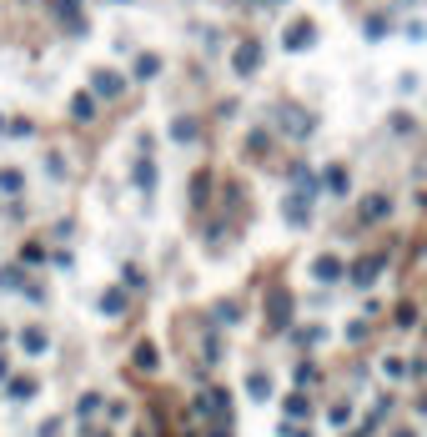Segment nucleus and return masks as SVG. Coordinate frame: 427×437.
Wrapping results in <instances>:
<instances>
[{"label":"nucleus","mask_w":427,"mask_h":437,"mask_svg":"<svg viewBox=\"0 0 427 437\" xmlns=\"http://www.w3.org/2000/svg\"><path fill=\"white\" fill-rule=\"evenodd\" d=\"M211 437H232V432H227V427H217V432H211Z\"/></svg>","instance_id":"7c9ffc66"},{"label":"nucleus","mask_w":427,"mask_h":437,"mask_svg":"<svg viewBox=\"0 0 427 437\" xmlns=\"http://www.w3.org/2000/svg\"><path fill=\"white\" fill-rule=\"evenodd\" d=\"M282 206H287V222H292V227H307V222H312V196H307V191H292Z\"/></svg>","instance_id":"20e7f679"},{"label":"nucleus","mask_w":427,"mask_h":437,"mask_svg":"<svg viewBox=\"0 0 427 437\" xmlns=\"http://www.w3.org/2000/svg\"><path fill=\"white\" fill-rule=\"evenodd\" d=\"M76 412H81V417H96V412H101V397H96V392H86V397H81V407H76Z\"/></svg>","instance_id":"412c9836"},{"label":"nucleus","mask_w":427,"mask_h":437,"mask_svg":"<svg viewBox=\"0 0 427 437\" xmlns=\"http://www.w3.org/2000/svg\"><path fill=\"white\" fill-rule=\"evenodd\" d=\"M312 35H317V30H312V21H292V25H287V50H307V45H312Z\"/></svg>","instance_id":"423d86ee"},{"label":"nucleus","mask_w":427,"mask_h":437,"mask_svg":"<svg viewBox=\"0 0 427 437\" xmlns=\"http://www.w3.org/2000/svg\"><path fill=\"white\" fill-rule=\"evenodd\" d=\"M191 412H196V417H232V397H227L222 387H211V392H206Z\"/></svg>","instance_id":"7ed1b4c3"},{"label":"nucleus","mask_w":427,"mask_h":437,"mask_svg":"<svg viewBox=\"0 0 427 437\" xmlns=\"http://www.w3.org/2000/svg\"><path fill=\"white\" fill-rule=\"evenodd\" d=\"M342 271H347L342 256H317V261H312V277H317V282H342Z\"/></svg>","instance_id":"39448f33"},{"label":"nucleus","mask_w":427,"mask_h":437,"mask_svg":"<svg viewBox=\"0 0 427 437\" xmlns=\"http://www.w3.org/2000/svg\"><path fill=\"white\" fill-rule=\"evenodd\" d=\"M282 437H312V432H307V427H292V422H287V427H282Z\"/></svg>","instance_id":"c85d7f7f"},{"label":"nucleus","mask_w":427,"mask_h":437,"mask_svg":"<svg viewBox=\"0 0 427 437\" xmlns=\"http://www.w3.org/2000/svg\"><path fill=\"white\" fill-rule=\"evenodd\" d=\"M171 136H176V141H191V136H196V121H176Z\"/></svg>","instance_id":"b1692460"},{"label":"nucleus","mask_w":427,"mask_h":437,"mask_svg":"<svg viewBox=\"0 0 427 437\" xmlns=\"http://www.w3.org/2000/svg\"><path fill=\"white\" fill-rule=\"evenodd\" d=\"M0 382H6V357H0Z\"/></svg>","instance_id":"2f4dec72"},{"label":"nucleus","mask_w":427,"mask_h":437,"mask_svg":"<svg viewBox=\"0 0 427 437\" xmlns=\"http://www.w3.org/2000/svg\"><path fill=\"white\" fill-rule=\"evenodd\" d=\"M292 186H297V191H307V196H312V191H317V176H312V171H307V166H292Z\"/></svg>","instance_id":"4468645a"},{"label":"nucleus","mask_w":427,"mask_h":437,"mask_svg":"<svg viewBox=\"0 0 427 437\" xmlns=\"http://www.w3.org/2000/svg\"><path fill=\"white\" fill-rule=\"evenodd\" d=\"M61 16H76V0H61Z\"/></svg>","instance_id":"c756f323"},{"label":"nucleus","mask_w":427,"mask_h":437,"mask_svg":"<svg viewBox=\"0 0 427 437\" xmlns=\"http://www.w3.org/2000/svg\"><path fill=\"white\" fill-rule=\"evenodd\" d=\"M327 417H332V427H347V417H352V407H347V402H337V407H332Z\"/></svg>","instance_id":"393cba45"},{"label":"nucleus","mask_w":427,"mask_h":437,"mask_svg":"<svg viewBox=\"0 0 427 437\" xmlns=\"http://www.w3.org/2000/svg\"><path fill=\"white\" fill-rule=\"evenodd\" d=\"M246 392H251L256 402H266V397H272V377H266V372H251V377H246Z\"/></svg>","instance_id":"9b49d317"},{"label":"nucleus","mask_w":427,"mask_h":437,"mask_svg":"<svg viewBox=\"0 0 427 437\" xmlns=\"http://www.w3.org/2000/svg\"><path fill=\"white\" fill-rule=\"evenodd\" d=\"M397 437H417V432H397Z\"/></svg>","instance_id":"473e14b6"},{"label":"nucleus","mask_w":427,"mask_h":437,"mask_svg":"<svg viewBox=\"0 0 427 437\" xmlns=\"http://www.w3.org/2000/svg\"><path fill=\"white\" fill-rule=\"evenodd\" d=\"M217 322H227V327L241 322V307H237V302H222V307H217Z\"/></svg>","instance_id":"6ab92c4d"},{"label":"nucleus","mask_w":427,"mask_h":437,"mask_svg":"<svg viewBox=\"0 0 427 437\" xmlns=\"http://www.w3.org/2000/svg\"><path fill=\"white\" fill-rule=\"evenodd\" d=\"M282 407H287V422H302V417H312V397H307V392H292Z\"/></svg>","instance_id":"6e6552de"},{"label":"nucleus","mask_w":427,"mask_h":437,"mask_svg":"<svg viewBox=\"0 0 427 437\" xmlns=\"http://www.w3.org/2000/svg\"><path fill=\"white\" fill-rule=\"evenodd\" d=\"M287 131H292V136H307V131H312V121H307L302 111H287Z\"/></svg>","instance_id":"f3484780"},{"label":"nucleus","mask_w":427,"mask_h":437,"mask_svg":"<svg viewBox=\"0 0 427 437\" xmlns=\"http://www.w3.org/2000/svg\"><path fill=\"white\" fill-rule=\"evenodd\" d=\"M131 362H136V372H156V362H161V357H156V347H151V342H141Z\"/></svg>","instance_id":"f8f14e48"},{"label":"nucleus","mask_w":427,"mask_h":437,"mask_svg":"<svg viewBox=\"0 0 427 437\" xmlns=\"http://www.w3.org/2000/svg\"><path fill=\"white\" fill-rule=\"evenodd\" d=\"M312 382H317V367L302 362V367H297V387H312Z\"/></svg>","instance_id":"bb28decb"},{"label":"nucleus","mask_w":427,"mask_h":437,"mask_svg":"<svg viewBox=\"0 0 427 437\" xmlns=\"http://www.w3.org/2000/svg\"><path fill=\"white\" fill-rule=\"evenodd\" d=\"M0 191H21V171H0Z\"/></svg>","instance_id":"a878e982"},{"label":"nucleus","mask_w":427,"mask_h":437,"mask_svg":"<svg viewBox=\"0 0 427 437\" xmlns=\"http://www.w3.org/2000/svg\"><path fill=\"white\" fill-rule=\"evenodd\" d=\"M387 211H392V201H387V196H367V201H362V222H382Z\"/></svg>","instance_id":"9d476101"},{"label":"nucleus","mask_w":427,"mask_h":437,"mask_svg":"<svg viewBox=\"0 0 427 437\" xmlns=\"http://www.w3.org/2000/svg\"><path fill=\"white\" fill-rule=\"evenodd\" d=\"M0 287H21V271H16V266H6V271H0Z\"/></svg>","instance_id":"cd10ccee"},{"label":"nucleus","mask_w":427,"mask_h":437,"mask_svg":"<svg viewBox=\"0 0 427 437\" xmlns=\"http://www.w3.org/2000/svg\"><path fill=\"white\" fill-rule=\"evenodd\" d=\"M387 266V251H372V256H362L352 271H347V277L357 282V287H372V282H377V271Z\"/></svg>","instance_id":"f03ea898"},{"label":"nucleus","mask_w":427,"mask_h":437,"mask_svg":"<svg viewBox=\"0 0 427 437\" xmlns=\"http://www.w3.org/2000/svg\"><path fill=\"white\" fill-rule=\"evenodd\" d=\"M101 437H111V432H101Z\"/></svg>","instance_id":"72a5a7b5"},{"label":"nucleus","mask_w":427,"mask_h":437,"mask_svg":"<svg viewBox=\"0 0 427 437\" xmlns=\"http://www.w3.org/2000/svg\"><path fill=\"white\" fill-rule=\"evenodd\" d=\"M287 327H292V292L272 287L266 292V332H287Z\"/></svg>","instance_id":"f257e3e1"},{"label":"nucleus","mask_w":427,"mask_h":437,"mask_svg":"<svg viewBox=\"0 0 427 437\" xmlns=\"http://www.w3.org/2000/svg\"><path fill=\"white\" fill-rule=\"evenodd\" d=\"M121 91H126V81H121L116 71H101V76H96V96H106V101H116Z\"/></svg>","instance_id":"0eeeda50"},{"label":"nucleus","mask_w":427,"mask_h":437,"mask_svg":"<svg viewBox=\"0 0 427 437\" xmlns=\"http://www.w3.org/2000/svg\"><path fill=\"white\" fill-rule=\"evenodd\" d=\"M71 116H76V121H91V96H76V101H71Z\"/></svg>","instance_id":"aec40b11"},{"label":"nucleus","mask_w":427,"mask_h":437,"mask_svg":"<svg viewBox=\"0 0 427 437\" xmlns=\"http://www.w3.org/2000/svg\"><path fill=\"white\" fill-rule=\"evenodd\" d=\"M156 71H161V61H156V56H141L136 61V76H156Z\"/></svg>","instance_id":"4be33fe9"},{"label":"nucleus","mask_w":427,"mask_h":437,"mask_svg":"<svg viewBox=\"0 0 427 437\" xmlns=\"http://www.w3.org/2000/svg\"><path fill=\"white\" fill-rule=\"evenodd\" d=\"M136 181H141V186H146V191H151V186H156V166H151V161H141V171H136Z\"/></svg>","instance_id":"5701e85b"},{"label":"nucleus","mask_w":427,"mask_h":437,"mask_svg":"<svg viewBox=\"0 0 427 437\" xmlns=\"http://www.w3.org/2000/svg\"><path fill=\"white\" fill-rule=\"evenodd\" d=\"M11 397H16V402H30V397H35V382H30V377H16V382H11Z\"/></svg>","instance_id":"2eb2a0df"},{"label":"nucleus","mask_w":427,"mask_h":437,"mask_svg":"<svg viewBox=\"0 0 427 437\" xmlns=\"http://www.w3.org/2000/svg\"><path fill=\"white\" fill-rule=\"evenodd\" d=\"M256 61H261V50H256V45H251V40H246V45H241V50H237V71H241V76H246V71H256Z\"/></svg>","instance_id":"ddd939ff"},{"label":"nucleus","mask_w":427,"mask_h":437,"mask_svg":"<svg viewBox=\"0 0 427 437\" xmlns=\"http://www.w3.org/2000/svg\"><path fill=\"white\" fill-rule=\"evenodd\" d=\"M21 347H25V352H30V357H40V352H45V347H50V337H45V332H40V327H25V332H21Z\"/></svg>","instance_id":"1a4fd4ad"},{"label":"nucleus","mask_w":427,"mask_h":437,"mask_svg":"<svg viewBox=\"0 0 427 437\" xmlns=\"http://www.w3.org/2000/svg\"><path fill=\"white\" fill-rule=\"evenodd\" d=\"M101 312L121 317V312H126V292H106V297H101Z\"/></svg>","instance_id":"dca6fc26"},{"label":"nucleus","mask_w":427,"mask_h":437,"mask_svg":"<svg viewBox=\"0 0 427 437\" xmlns=\"http://www.w3.org/2000/svg\"><path fill=\"white\" fill-rule=\"evenodd\" d=\"M327 186H332L337 196H347V171H342V166H332V171H327Z\"/></svg>","instance_id":"a211bd4d"}]
</instances>
